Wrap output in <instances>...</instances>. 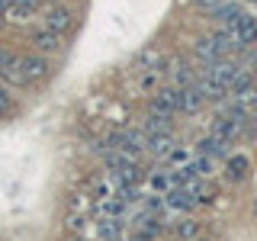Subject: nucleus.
<instances>
[{
	"label": "nucleus",
	"instance_id": "7ed1b4c3",
	"mask_svg": "<svg viewBox=\"0 0 257 241\" xmlns=\"http://www.w3.org/2000/svg\"><path fill=\"white\" fill-rule=\"evenodd\" d=\"M151 109L158 112H167V116H174V112H180V87H161L158 96L151 100Z\"/></svg>",
	"mask_w": 257,
	"mask_h": 241
},
{
	"label": "nucleus",
	"instance_id": "f03ea898",
	"mask_svg": "<svg viewBox=\"0 0 257 241\" xmlns=\"http://www.w3.org/2000/svg\"><path fill=\"white\" fill-rule=\"evenodd\" d=\"M231 36H235V45L238 48H251L257 42V20L247 13H241V20L231 26Z\"/></svg>",
	"mask_w": 257,
	"mask_h": 241
},
{
	"label": "nucleus",
	"instance_id": "f3484780",
	"mask_svg": "<svg viewBox=\"0 0 257 241\" xmlns=\"http://www.w3.org/2000/svg\"><path fill=\"white\" fill-rule=\"evenodd\" d=\"M96 235H100V241H119V235H122V222L119 219L96 222Z\"/></svg>",
	"mask_w": 257,
	"mask_h": 241
},
{
	"label": "nucleus",
	"instance_id": "cd10ccee",
	"mask_svg": "<svg viewBox=\"0 0 257 241\" xmlns=\"http://www.w3.org/2000/svg\"><path fill=\"white\" fill-rule=\"evenodd\" d=\"M0 23H4V13H0Z\"/></svg>",
	"mask_w": 257,
	"mask_h": 241
},
{
	"label": "nucleus",
	"instance_id": "9d476101",
	"mask_svg": "<svg viewBox=\"0 0 257 241\" xmlns=\"http://www.w3.org/2000/svg\"><path fill=\"white\" fill-rule=\"evenodd\" d=\"M174 135L171 132H155V135H148V139H145V151H148V155H155V158H167V151L174 148Z\"/></svg>",
	"mask_w": 257,
	"mask_h": 241
},
{
	"label": "nucleus",
	"instance_id": "412c9836",
	"mask_svg": "<svg viewBox=\"0 0 257 241\" xmlns=\"http://www.w3.org/2000/svg\"><path fill=\"white\" fill-rule=\"evenodd\" d=\"M196 58H203L206 64L219 61V55H215V48H212V42H209V36H206V39H199V42H196Z\"/></svg>",
	"mask_w": 257,
	"mask_h": 241
},
{
	"label": "nucleus",
	"instance_id": "ddd939ff",
	"mask_svg": "<svg viewBox=\"0 0 257 241\" xmlns=\"http://www.w3.org/2000/svg\"><path fill=\"white\" fill-rule=\"evenodd\" d=\"M228 145H231V142L219 139V135H209V139L199 142V148H196V151H203V155H209V158H228V155H231Z\"/></svg>",
	"mask_w": 257,
	"mask_h": 241
},
{
	"label": "nucleus",
	"instance_id": "bb28decb",
	"mask_svg": "<svg viewBox=\"0 0 257 241\" xmlns=\"http://www.w3.org/2000/svg\"><path fill=\"white\" fill-rule=\"evenodd\" d=\"M196 4H203V7H219L222 0H196Z\"/></svg>",
	"mask_w": 257,
	"mask_h": 241
},
{
	"label": "nucleus",
	"instance_id": "a878e982",
	"mask_svg": "<svg viewBox=\"0 0 257 241\" xmlns=\"http://www.w3.org/2000/svg\"><path fill=\"white\" fill-rule=\"evenodd\" d=\"M84 222L87 219H80V215H71V228H74V231H84Z\"/></svg>",
	"mask_w": 257,
	"mask_h": 241
},
{
	"label": "nucleus",
	"instance_id": "f257e3e1",
	"mask_svg": "<svg viewBox=\"0 0 257 241\" xmlns=\"http://www.w3.org/2000/svg\"><path fill=\"white\" fill-rule=\"evenodd\" d=\"M241 71H244V64H238V61H228V58L212 61V64L206 68L203 80H199V87H203L206 96H222L225 90H231V84L238 80Z\"/></svg>",
	"mask_w": 257,
	"mask_h": 241
},
{
	"label": "nucleus",
	"instance_id": "dca6fc26",
	"mask_svg": "<svg viewBox=\"0 0 257 241\" xmlns=\"http://www.w3.org/2000/svg\"><path fill=\"white\" fill-rule=\"evenodd\" d=\"M190 167L196 171L199 180H206V177H212V174H215V158H209V155H203V151H196V158L190 161Z\"/></svg>",
	"mask_w": 257,
	"mask_h": 241
},
{
	"label": "nucleus",
	"instance_id": "4468645a",
	"mask_svg": "<svg viewBox=\"0 0 257 241\" xmlns=\"http://www.w3.org/2000/svg\"><path fill=\"white\" fill-rule=\"evenodd\" d=\"M36 10H39V0H10L7 16H10V20H16V23H23V20H29Z\"/></svg>",
	"mask_w": 257,
	"mask_h": 241
},
{
	"label": "nucleus",
	"instance_id": "9b49d317",
	"mask_svg": "<svg viewBox=\"0 0 257 241\" xmlns=\"http://www.w3.org/2000/svg\"><path fill=\"white\" fill-rule=\"evenodd\" d=\"M32 45L39 48V52H58L61 48V32H52V29H36L32 32Z\"/></svg>",
	"mask_w": 257,
	"mask_h": 241
},
{
	"label": "nucleus",
	"instance_id": "4be33fe9",
	"mask_svg": "<svg viewBox=\"0 0 257 241\" xmlns=\"http://www.w3.org/2000/svg\"><path fill=\"white\" fill-rule=\"evenodd\" d=\"M187 84H193V71H190L187 61H180L174 68V87H187Z\"/></svg>",
	"mask_w": 257,
	"mask_h": 241
},
{
	"label": "nucleus",
	"instance_id": "393cba45",
	"mask_svg": "<svg viewBox=\"0 0 257 241\" xmlns=\"http://www.w3.org/2000/svg\"><path fill=\"white\" fill-rule=\"evenodd\" d=\"M10 109H13V100L7 96V90H0V116H10Z\"/></svg>",
	"mask_w": 257,
	"mask_h": 241
},
{
	"label": "nucleus",
	"instance_id": "b1692460",
	"mask_svg": "<svg viewBox=\"0 0 257 241\" xmlns=\"http://www.w3.org/2000/svg\"><path fill=\"white\" fill-rule=\"evenodd\" d=\"M196 231H199V222H180V225H177V235H180V238H196Z\"/></svg>",
	"mask_w": 257,
	"mask_h": 241
},
{
	"label": "nucleus",
	"instance_id": "2eb2a0df",
	"mask_svg": "<svg viewBox=\"0 0 257 241\" xmlns=\"http://www.w3.org/2000/svg\"><path fill=\"white\" fill-rule=\"evenodd\" d=\"M142 132H145V135H155V132H171V116H167V112L151 109V112H148V119H145V126H142Z\"/></svg>",
	"mask_w": 257,
	"mask_h": 241
},
{
	"label": "nucleus",
	"instance_id": "aec40b11",
	"mask_svg": "<svg viewBox=\"0 0 257 241\" xmlns=\"http://www.w3.org/2000/svg\"><path fill=\"white\" fill-rule=\"evenodd\" d=\"M190 161H193V158H190L187 148H177V145H174V148L167 151V164H171V171H174V167H187Z\"/></svg>",
	"mask_w": 257,
	"mask_h": 241
},
{
	"label": "nucleus",
	"instance_id": "39448f33",
	"mask_svg": "<svg viewBox=\"0 0 257 241\" xmlns=\"http://www.w3.org/2000/svg\"><path fill=\"white\" fill-rule=\"evenodd\" d=\"M20 74L26 84H32V80H42L48 74V61L42 58V55H23L20 58Z\"/></svg>",
	"mask_w": 257,
	"mask_h": 241
},
{
	"label": "nucleus",
	"instance_id": "a211bd4d",
	"mask_svg": "<svg viewBox=\"0 0 257 241\" xmlns=\"http://www.w3.org/2000/svg\"><path fill=\"white\" fill-rule=\"evenodd\" d=\"M109 196H116L112 180H109V177H106V180H96L93 190H90V199H93V203H103V199H109Z\"/></svg>",
	"mask_w": 257,
	"mask_h": 241
},
{
	"label": "nucleus",
	"instance_id": "6ab92c4d",
	"mask_svg": "<svg viewBox=\"0 0 257 241\" xmlns=\"http://www.w3.org/2000/svg\"><path fill=\"white\" fill-rule=\"evenodd\" d=\"M225 161H228V177L231 180H241L247 171V155H228Z\"/></svg>",
	"mask_w": 257,
	"mask_h": 241
},
{
	"label": "nucleus",
	"instance_id": "423d86ee",
	"mask_svg": "<svg viewBox=\"0 0 257 241\" xmlns=\"http://www.w3.org/2000/svg\"><path fill=\"white\" fill-rule=\"evenodd\" d=\"M109 180L112 187H132V183H139V164L135 161H125V164H112L109 167Z\"/></svg>",
	"mask_w": 257,
	"mask_h": 241
},
{
	"label": "nucleus",
	"instance_id": "c85d7f7f",
	"mask_svg": "<svg viewBox=\"0 0 257 241\" xmlns=\"http://www.w3.org/2000/svg\"><path fill=\"white\" fill-rule=\"evenodd\" d=\"M71 241H80V238H71Z\"/></svg>",
	"mask_w": 257,
	"mask_h": 241
},
{
	"label": "nucleus",
	"instance_id": "6e6552de",
	"mask_svg": "<svg viewBox=\"0 0 257 241\" xmlns=\"http://www.w3.org/2000/svg\"><path fill=\"white\" fill-rule=\"evenodd\" d=\"M42 26L52 29V32H61V36H64V32L71 29V10H68V7H52V10H45Z\"/></svg>",
	"mask_w": 257,
	"mask_h": 241
},
{
	"label": "nucleus",
	"instance_id": "5701e85b",
	"mask_svg": "<svg viewBox=\"0 0 257 241\" xmlns=\"http://www.w3.org/2000/svg\"><path fill=\"white\" fill-rule=\"evenodd\" d=\"M151 190H155V193H161V196H164V193L171 190V174H164V171L151 174Z\"/></svg>",
	"mask_w": 257,
	"mask_h": 241
},
{
	"label": "nucleus",
	"instance_id": "f8f14e48",
	"mask_svg": "<svg viewBox=\"0 0 257 241\" xmlns=\"http://www.w3.org/2000/svg\"><path fill=\"white\" fill-rule=\"evenodd\" d=\"M96 212H100L103 219H122L128 212V203L122 196H109V199H103V203H96Z\"/></svg>",
	"mask_w": 257,
	"mask_h": 241
},
{
	"label": "nucleus",
	"instance_id": "1a4fd4ad",
	"mask_svg": "<svg viewBox=\"0 0 257 241\" xmlns=\"http://www.w3.org/2000/svg\"><path fill=\"white\" fill-rule=\"evenodd\" d=\"M212 13H215V20H219V26L231 29V26H235V23L241 20V13H244V7H241L238 0H222L219 7H212Z\"/></svg>",
	"mask_w": 257,
	"mask_h": 241
},
{
	"label": "nucleus",
	"instance_id": "20e7f679",
	"mask_svg": "<svg viewBox=\"0 0 257 241\" xmlns=\"http://www.w3.org/2000/svg\"><path fill=\"white\" fill-rule=\"evenodd\" d=\"M241 129H244V123H241L238 116L219 112V116H215V126H212V135H219V139H225V142H235L241 135Z\"/></svg>",
	"mask_w": 257,
	"mask_h": 241
},
{
	"label": "nucleus",
	"instance_id": "0eeeda50",
	"mask_svg": "<svg viewBox=\"0 0 257 241\" xmlns=\"http://www.w3.org/2000/svg\"><path fill=\"white\" fill-rule=\"evenodd\" d=\"M203 103H206V93L196 80L180 87V112H196V109H203Z\"/></svg>",
	"mask_w": 257,
	"mask_h": 241
}]
</instances>
